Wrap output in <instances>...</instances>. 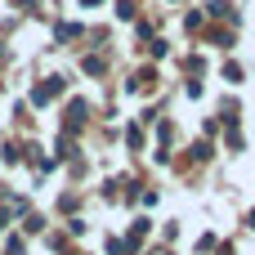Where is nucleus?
Here are the masks:
<instances>
[]
</instances>
